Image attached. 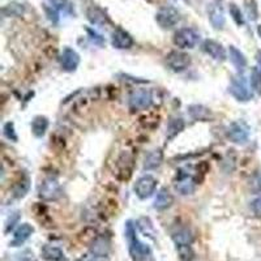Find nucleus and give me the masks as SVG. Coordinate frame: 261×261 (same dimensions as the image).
Returning a JSON list of instances; mask_svg holds the SVG:
<instances>
[{"instance_id":"1","label":"nucleus","mask_w":261,"mask_h":261,"mask_svg":"<svg viewBox=\"0 0 261 261\" xmlns=\"http://www.w3.org/2000/svg\"><path fill=\"white\" fill-rule=\"evenodd\" d=\"M229 92L231 95L241 102H247L252 99V90L251 86L248 85L247 78L243 75H237L231 78L230 86H229Z\"/></svg>"},{"instance_id":"2","label":"nucleus","mask_w":261,"mask_h":261,"mask_svg":"<svg viewBox=\"0 0 261 261\" xmlns=\"http://www.w3.org/2000/svg\"><path fill=\"white\" fill-rule=\"evenodd\" d=\"M129 109L133 111L137 110H146L153 105V94L148 89H137L133 90L128 99Z\"/></svg>"},{"instance_id":"3","label":"nucleus","mask_w":261,"mask_h":261,"mask_svg":"<svg viewBox=\"0 0 261 261\" xmlns=\"http://www.w3.org/2000/svg\"><path fill=\"white\" fill-rule=\"evenodd\" d=\"M199 39V33L191 27H182L174 34V44L179 48H194Z\"/></svg>"},{"instance_id":"4","label":"nucleus","mask_w":261,"mask_h":261,"mask_svg":"<svg viewBox=\"0 0 261 261\" xmlns=\"http://www.w3.org/2000/svg\"><path fill=\"white\" fill-rule=\"evenodd\" d=\"M157 183L158 182L153 175H144V177L139 178L135 183V187H133L136 196L141 199V200H145V199L150 197L156 191Z\"/></svg>"},{"instance_id":"5","label":"nucleus","mask_w":261,"mask_h":261,"mask_svg":"<svg viewBox=\"0 0 261 261\" xmlns=\"http://www.w3.org/2000/svg\"><path fill=\"white\" fill-rule=\"evenodd\" d=\"M196 178L192 174L184 171V170H180L179 174H177L175 182H174L175 190L180 195H184V196L194 194L195 190H196Z\"/></svg>"},{"instance_id":"6","label":"nucleus","mask_w":261,"mask_h":261,"mask_svg":"<svg viewBox=\"0 0 261 261\" xmlns=\"http://www.w3.org/2000/svg\"><path fill=\"white\" fill-rule=\"evenodd\" d=\"M167 67L174 72H183L191 65V56L183 51H171L166 55Z\"/></svg>"},{"instance_id":"7","label":"nucleus","mask_w":261,"mask_h":261,"mask_svg":"<svg viewBox=\"0 0 261 261\" xmlns=\"http://www.w3.org/2000/svg\"><path fill=\"white\" fill-rule=\"evenodd\" d=\"M38 195H39L41 199L46 201L58 200L59 197L61 196L60 184L54 178H46L41 183V186H39Z\"/></svg>"},{"instance_id":"8","label":"nucleus","mask_w":261,"mask_h":261,"mask_svg":"<svg viewBox=\"0 0 261 261\" xmlns=\"http://www.w3.org/2000/svg\"><path fill=\"white\" fill-rule=\"evenodd\" d=\"M180 14L174 7H162L156 14L157 24L163 29H170L179 22Z\"/></svg>"},{"instance_id":"9","label":"nucleus","mask_w":261,"mask_h":261,"mask_svg":"<svg viewBox=\"0 0 261 261\" xmlns=\"http://www.w3.org/2000/svg\"><path fill=\"white\" fill-rule=\"evenodd\" d=\"M229 139L235 144H246L250 139V128L243 122L231 123L228 128Z\"/></svg>"},{"instance_id":"10","label":"nucleus","mask_w":261,"mask_h":261,"mask_svg":"<svg viewBox=\"0 0 261 261\" xmlns=\"http://www.w3.org/2000/svg\"><path fill=\"white\" fill-rule=\"evenodd\" d=\"M47 3L44 9L47 12L48 17L55 22L58 20L59 12H68V13L72 12V4L69 0H47Z\"/></svg>"},{"instance_id":"11","label":"nucleus","mask_w":261,"mask_h":261,"mask_svg":"<svg viewBox=\"0 0 261 261\" xmlns=\"http://www.w3.org/2000/svg\"><path fill=\"white\" fill-rule=\"evenodd\" d=\"M111 43L112 46L118 50H128L133 46L135 41H133L132 35L128 31L123 30L120 27L115 29L111 35Z\"/></svg>"},{"instance_id":"12","label":"nucleus","mask_w":261,"mask_h":261,"mask_svg":"<svg viewBox=\"0 0 261 261\" xmlns=\"http://www.w3.org/2000/svg\"><path fill=\"white\" fill-rule=\"evenodd\" d=\"M80 64V56L75 50L69 47H65L60 55V65L63 71L73 72L77 69Z\"/></svg>"},{"instance_id":"13","label":"nucleus","mask_w":261,"mask_h":261,"mask_svg":"<svg viewBox=\"0 0 261 261\" xmlns=\"http://www.w3.org/2000/svg\"><path fill=\"white\" fill-rule=\"evenodd\" d=\"M203 50L205 54H208L211 58H213L214 60L217 61H224L226 60L228 55H226V50L224 48V46L218 42L213 41V39H207L203 42Z\"/></svg>"},{"instance_id":"14","label":"nucleus","mask_w":261,"mask_h":261,"mask_svg":"<svg viewBox=\"0 0 261 261\" xmlns=\"http://www.w3.org/2000/svg\"><path fill=\"white\" fill-rule=\"evenodd\" d=\"M118 169H119V175L123 174L122 179H128L132 174L133 169V157L131 153L123 152L120 154L118 160Z\"/></svg>"},{"instance_id":"15","label":"nucleus","mask_w":261,"mask_h":261,"mask_svg":"<svg viewBox=\"0 0 261 261\" xmlns=\"http://www.w3.org/2000/svg\"><path fill=\"white\" fill-rule=\"evenodd\" d=\"M174 204L173 195L170 194V191L167 188H161L157 194L156 199H154V209L157 211H166Z\"/></svg>"},{"instance_id":"16","label":"nucleus","mask_w":261,"mask_h":261,"mask_svg":"<svg viewBox=\"0 0 261 261\" xmlns=\"http://www.w3.org/2000/svg\"><path fill=\"white\" fill-rule=\"evenodd\" d=\"M186 123L182 118H171L167 123V128H166V139L167 141L173 140L174 137H177L182 131L184 129Z\"/></svg>"},{"instance_id":"17","label":"nucleus","mask_w":261,"mask_h":261,"mask_svg":"<svg viewBox=\"0 0 261 261\" xmlns=\"http://www.w3.org/2000/svg\"><path fill=\"white\" fill-rule=\"evenodd\" d=\"M86 16H88L89 21L94 25H106L110 22L109 16L105 13V10L98 7L89 8Z\"/></svg>"},{"instance_id":"18","label":"nucleus","mask_w":261,"mask_h":261,"mask_svg":"<svg viewBox=\"0 0 261 261\" xmlns=\"http://www.w3.org/2000/svg\"><path fill=\"white\" fill-rule=\"evenodd\" d=\"M163 161V153L161 149H154L148 153L144 161V169L145 170H154L161 166Z\"/></svg>"},{"instance_id":"19","label":"nucleus","mask_w":261,"mask_h":261,"mask_svg":"<svg viewBox=\"0 0 261 261\" xmlns=\"http://www.w3.org/2000/svg\"><path fill=\"white\" fill-rule=\"evenodd\" d=\"M229 55H230L231 63L235 65L238 71H243L247 67V59H246L245 54L241 50H238L235 46L229 47Z\"/></svg>"},{"instance_id":"20","label":"nucleus","mask_w":261,"mask_h":261,"mask_svg":"<svg viewBox=\"0 0 261 261\" xmlns=\"http://www.w3.org/2000/svg\"><path fill=\"white\" fill-rule=\"evenodd\" d=\"M48 128V119L46 116H35L31 122V132L35 137H42Z\"/></svg>"},{"instance_id":"21","label":"nucleus","mask_w":261,"mask_h":261,"mask_svg":"<svg viewBox=\"0 0 261 261\" xmlns=\"http://www.w3.org/2000/svg\"><path fill=\"white\" fill-rule=\"evenodd\" d=\"M191 118L195 120H209L211 119V110L203 105H192L188 107Z\"/></svg>"},{"instance_id":"22","label":"nucleus","mask_w":261,"mask_h":261,"mask_svg":"<svg viewBox=\"0 0 261 261\" xmlns=\"http://www.w3.org/2000/svg\"><path fill=\"white\" fill-rule=\"evenodd\" d=\"M34 231V229L31 228L29 224H22L20 228L17 229L16 233H14V239L12 242V245H21V243H24L26 241L27 238L30 237L31 233Z\"/></svg>"},{"instance_id":"23","label":"nucleus","mask_w":261,"mask_h":261,"mask_svg":"<svg viewBox=\"0 0 261 261\" xmlns=\"http://www.w3.org/2000/svg\"><path fill=\"white\" fill-rule=\"evenodd\" d=\"M209 18L211 22L216 29H222L225 25V16L222 13V9L218 8L217 5H212L209 9Z\"/></svg>"},{"instance_id":"24","label":"nucleus","mask_w":261,"mask_h":261,"mask_svg":"<svg viewBox=\"0 0 261 261\" xmlns=\"http://www.w3.org/2000/svg\"><path fill=\"white\" fill-rule=\"evenodd\" d=\"M29 187H30V179L29 177H22L13 187V196L16 199H22L25 195L27 194V191H29Z\"/></svg>"},{"instance_id":"25","label":"nucleus","mask_w":261,"mask_h":261,"mask_svg":"<svg viewBox=\"0 0 261 261\" xmlns=\"http://www.w3.org/2000/svg\"><path fill=\"white\" fill-rule=\"evenodd\" d=\"M43 256L47 260H52V261H64V255L63 252L59 250V248L55 247H50V246H46L43 248Z\"/></svg>"},{"instance_id":"26","label":"nucleus","mask_w":261,"mask_h":261,"mask_svg":"<svg viewBox=\"0 0 261 261\" xmlns=\"http://www.w3.org/2000/svg\"><path fill=\"white\" fill-rule=\"evenodd\" d=\"M174 239L177 242V245H179V247L182 246H190L191 241H192V235L187 229H182L178 233L174 234Z\"/></svg>"},{"instance_id":"27","label":"nucleus","mask_w":261,"mask_h":261,"mask_svg":"<svg viewBox=\"0 0 261 261\" xmlns=\"http://www.w3.org/2000/svg\"><path fill=\"white\" fill-rule=\"evenodd\" d=\"M229 10H230L231 17H233V20L237 22V25H239V26H241V25H245V16H243L241 8L238 7L237 4L230 3V5H229Z\"/></svg>"},{"instance_id":"28","label":"nucleus","mask_w":261,"mask_h":261,"mask_svg":"<svg viewBox=\"0 0 261 261\" xmlns=\"http://www.w3.org/2000/svg\"><path fill=\"white\" fill-rule=\"evenodd\" d=\"M251 85L255 92L261 95V72L259 68H254V69H252Z\"/></svg>"},{"instance_id":"29","label":"nucleus","mask_w":261,"mask_h":261,"mask_svg":"<svg viewBox=\"0 0 261 261\" xmlns=\"http://www.w3.org/2000/svg\"><path fill=\"white\" fill-rule=\"evenodd\" d=\"M3 12L8 16H21L24 13V7H22V4L10 3L7 7L3 8Z\"/></svg>"},{"instance_id":"30","label":"nucleus","mask_w":261,"mask_h":261,"mask_svg":"<svg viewBox=\"0 0 261 261\" xmlns=\"http://www.w3.org/2000/svg\"><path fill=\"white\" fill-rule=\"evenodd\" d=\"M250 190L254 194H261V173L258 171L250 179Z\"/></svg>"},{"instance_id":"31","label":"nucleus","mask_w":261,"mask_h":261,"mask_svg":"<svg viewBox=\"0 0 261 261\" xmlns=\"http://www.w3.org/2000/svg\"><path fill=\"white\" fill-rule=\"evenodd\" d=\"M246 9H247V14L251 20L258 18V7H256L255 0H246Z\"/></svg>"},{"instance_id":"32","label":"nucleus","mask_w":261,"mask_h":261,"mask_svg":"<svg viewBox=\"0 0 261 261\" xmlns=\"http://www.w3.org/2000/svg\"><path fill=\"white\" fill-rule=\"evenodd\" d=\"M4 136L7 137V139L12 140V141H17V136H16V132H14V126H13V123H5L4 124Z\"/></svg>"},{"instance_id":"33","label":"nucleus","mask_w":261,"mask_h":261,"mask_svg":"<svg viewBox=\"0 0 261 261\" xmlns=\"http://www.w3.org/2000/svg\"><path fill=\"white\" fill-rule=\"evenodd\" d=\"M252 211L254 213L258 216V217H261V196L258 197L256 200L252 201Z\"/></svg>"},{"instance_id":"34","label":"nucleus","mask_w":261,"mask_h":261,"mask_svg":"<svg viewBox=\"0 0 261 261\" xmlns=\"http://www.w3.org/2000/svg\"><path fill=\"white\" fill-rule=\"evenodd\" d=\"M256 60H258V64H259V69H260L261 72V51H258V55H256Z\"/></svg>"},{"instance_id":"35","label":"nucleus","mask_w":261,"mask_h":261,"mask_svg":"<svg viewBox=\"0 0 261 261\" xmlns=\"http://www.w3.org/2000/svg\"><path fill=\"white\" fill-rule=\"evenodd\" d=\"M258 33H259V35L261 37V25H259V26H258Z\"/></svg>"}]
</instances>
